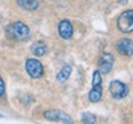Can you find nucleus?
I'll list each match as a JSON object with an SVG mask.
<instances>
[{
    "label": "nucleus",
    "instance_id": "nucleus-1",
    "mask_svg": "<svg viewBox=\"0 0 133 124\" xmlns=\"http://www.w3.org/2000/svg\"><path fill=\"white\" fill-rule=\"evenodd\" d=\"M6 34L11 39L16 41H25L29 38L30 36V28L21 21H16L14 24L9 25L6 27Z\"/></svg>",
    "mask_w": 133,
    "mask_h": 124
},
{
    "label": "nucleus",
    "instance_id": "nucleus-2",
    "mask_svg": "<svg viewBox=\"0 0 133 124\" xmlns=\"http://www.w3.org/2000/svg\"><path fill=\"white\" fill-rule=\"evenodd\" d=\"M117 26L121 32L123 33H131L133 31V11L127 10L119 15L117 20Z\"/></svg>",
    "mask_w": 133,
    "mask_h": 124
},
{
    "label": "nucleus",
    "instance_id": "nucleus-3",
    "mask_svg": "<svg viewBox=\"0 0 133 124\" xmlns=\"http://www.w3.org/2000/svg\"><path fill=\"white\" fill-rule=\"evenodd\" d=\"M110 92H111V96L116 100L124 98L128 95V87L123 82L118 81V80H114L110 82Z\"/></svg>",
    "mask_w": 133,
    "mask_h": 124
},
{
    "label": "nucleus",
    "instance_id": "nucleus-4",
    "mask_svg": "<svg viewBox=\"0 0 133 124\" xmlns=\"http://www.w3.org/2000/svg\"><path fill=\"white\" fill-rule=\"evenodd\" d=\"M25 67L29 75L33 79H39L43 75V65L37 59H27Z\"/></svg>",
    "mask_w": 133,
    "mask_h": 124
},
{
    "label": "nucleus",
    "instance_id": "nucleus-5",
    "mask_svg": "<svg viewBox=\"0 0 133 124\" xmlns=\"http://www.w3.org/2000/svg\"><path fill=\"white\" fill-rule=\"evenodd\" d=\"M44 118L51 122H61V123H73V119L68 114H65L63 111L61 110H51L44 112Z\"/></svg>",
    "mask_w": 133,
    "mask_h": 124
},
{
    "label": "nucleus",
    "instance_id": "nucleus-6",
    "mask_svg": "<svg viewBox=\"0 0 133 124\" xmlns=\"http://www.w3.org/2000/svg\"><path fill=\"white\" fill-rule=\"evenodd\" d=\"M114 60H115V58L111 53H104L101 55V59H100V63H99L100 74H109L112 70Z\"/></svg>",
    "mask_w": 133,
    "mask_h": 124
},
{
    "label": "nucleus",
    "instance_id": "nucleus-7",
    "mask_svg": "<svg viewBox=\"0 0 133 124\" xmlns=\"http://www.w3.org/2000/svg\"><path fill=\"white\" fill-rule=\"evenodd\" d=\"M58 33L64 39H69L73 36V25L69 20H62L58 25Z\"/></svg>",
    "mask_w": 133,
    "mask_h": 124
},
{
    "label": "nucleus",
    "instance_id": "nucleus-8",
    "mask_svg": "<svg viewBox=\"0 0 133 124\" xmlns=\"http://www.w3.org/2000/svg\"><path fill=\"white\" fill-rule=\"evenodd\" d=\"M116 48L121 54L123 55H132L133 54V43L132 39L128 38H122L121 41H118V43L116 44Z\"/></svg>",
    "mask_w": 133,
    "mask_h": 124
},
{
    "label": "nucleus",
    "instance_id": "nucleus-9",
    "mask_svg": "<svg viewBox=\"0 0 133 124\" xmlns=\"http://www.w3.org/2000/svg\"><path fill=\"white\" fill-rule=\"evenodd\" d=\"M47 50H48L47 46L43 42H41V41L35 42L32 46H31V52H32L36 57H42V55H44V54L47 53Z\"/></svg>",
    "mask_w": 133,
    "mask_h": 124
},
{
    "label": "nucleus",
    "instance_id": "nucleus-10",
    "mask_svg": "<svg viewBox=\"0 0 133 124\" xmlns=\"http://www.w3.org/2000/svg\"><path fill=\"white\" fill-rule=\"evenodd\" d=\"M102 97V85H92V89L89 92V100L90 102H99Z\"/></svg>",
    "mask_w": 133,
    "mask_h": 124
},
{
    "label": "nucleus",
    "instance_id": "nucleus-11",
    "mask_svg": "<svg viewBox=\"0 0 133 124\" xmlns=\"http://www.w3.org/2000/svg\"><path fill=\"white\" fill-rule=\"evenodd\" d=\"M16 1H17V5L29 11H35L38 8V3L36 0H16Z\"/></svg>",
    "mask_w": 133,
    "mask_h": 124
},
{
    "label": "nucleus",
    "instance_id": "nucleus-12",
    "mask_svg": "<svg viewBox=\"0 0 133 124\" xmlns=\"http://www.w3.org/2000/svg\"><path fill=\"white\" fill-rule=\"evenodd\" d=\"M70 74H71V67L70 65H64L57 74V80L59 82H64L65 80H68Z\"/></svg>",
    "mask_w": 133,
    "mask_h": 124
},
{
    "label": "nucleus",
    "instance_id": "nucleus-13",
    "mask_svg": "<svg viewBox=\"0 0 133 124\" xmlns=\"http://www.w3.org/2000/svg\"><path fill=\"white\" fill-rule=\"evenodd\" d=\"M81 122L85 124H95L96 117L92 114V113H83V115H81Z\"/></svg>",
    "mask_w": 133,
    "mask_h": 124
},
{
    "label": "nucleus",
    "instance_id": "nucleus-14",
    "mask_svg": "<svg viewBox=\"0 0 133 124\" xmlns=\"http://www.w3.org/2000/svg\"><path fill=\"white\" fill-rule=\"evenodd\" d=\"M4 93H5V84H4V80L0 76V97H3Z\"/></svg>",
    "mask_w": 133,
    "mask_h": 124
}]
</instances>
